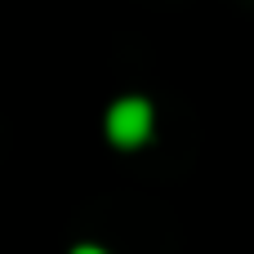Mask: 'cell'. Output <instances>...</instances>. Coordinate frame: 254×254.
Instances as JSON below:
<instances>
[{
  "label": "cell",
  "instance_id": "1",
  "mask_svg": "<svg viewBox=\"0 0 254 254\" xmlns=\"http://www.w3.org/2000/svg\"><path fill=\"white\" fill-rule=\"evenodd\" d=\"M107 138L116 143V147H143L147 138H152V129H156V112H152V103L147 98H138V94H129V98H116L112 107H107Z\"/></svg>",
  "mask_w": 254,
  "mask_h": 254
},
{
  "label": "cell",
  "instance_id": "2",
  "mask_svg": "<svg viewBox=\"0 0 254 254\" xmlns=\"http://www.w3.org/2000/svg\"><path fill=\"white\" fill-rule=\"evenodd\" d=\"M71 254H107V250H103V246H76Z\"/></svg>",
  "mask_w": 254,
  "mask_h": 254
}]
</instances>
